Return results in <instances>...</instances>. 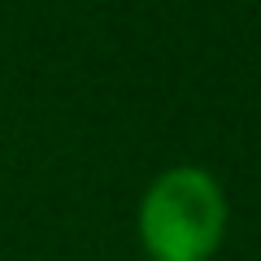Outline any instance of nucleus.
Returning a JSON list of instances; mask_svg holds the SVG:
<instances>
[{
	"mask_svg": "<svg viewBox=\"0 0 261 261\" xmlns=\"http://www.w3.org/2000/svg\"><path fill=\"white\" fill-rule=\"evenodd\" d=\"M231 205L205 166H170L140 196V240L152 261H209L226 240Z\"/></svg>",
	"mask_w": 261,
	"mask_h": 261,
	"instance_id": "nucleus-1",
	"label": "nucleus"
}]
</instances>
